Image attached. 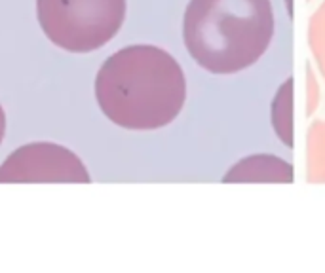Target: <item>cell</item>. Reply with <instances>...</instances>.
Segmentation results:
<instances>
[{"label": "cell", "mask_w": 325, "mask_h": 273, "mask_svg": "<svg viewBox=\"0 0 325 273\" xmlns=\"http://www.w3.org/2000/svg\"><path fill=\"white\" fill-rule=\"evenodd\" d=\"M103 114L120 127L151 131L171 124L187 99V80L173 55L156 46H129L112 53L96 78Z\"/></svg>", "instance_id": "6da1fadb"}, {"label": "cell", "mask_w": 325, "mask_h": 273, "mask_svg": "<svg viewBox=\"0 0 325 273\" xmlns=\"http://www.w3.org/2000/svg\"><path fill=\"white\" fill-rule=\"evenodd\" d=\"M276 31L270 0H191L182 19L189 53L211 74L249 69L270 47Z\"/></svg>", "instance_id": "7a4b0ae2"}, {"label": "cell", "mask_w": 325, "mask_h": 273, "mask_svg": "<svg viewBox=\"0 0 325 273\" xmlns=\"http://www.w3.org/2000/svg\"><path fill=\"white\" fill-rule=\"evenodd\" d=\"M36 16L56 46L87 53L118 34L126 17V0H36Z\"/></svg>", "instance_id": "3957f363"}, {"label": "cell", "mask_w": 325, "mask_h": 273, "mask_svg": "<svg viewBox=\"0 0 325 273\" xmlns=\"http://www.w3.org/2000/svg\"><path fill=\"white\" fill-rule=\"evenodd\" d=\"M0 182H89L84 163L54 142L21 146L0 167Z\"/></svg>", "instance_id": "277c9868"}, {"label": "cell", "mask_w": 325, "mask_h": 273, "mask_svg": "<svg viewBox=\"0 0 325 273\" xmlns=\"http://www.w3.org/2000/svg\"><path fill=\"white\" fill-rule=\"evenodd\" d=\"M293 78H287L286 84L277 89V95L272 104V124L276 129L277 139L286 146H293V125H291V102H293Z\"/></svg>", "instance_id": "5b68a950"}, {"label": "cell", "mask_w": 325, "mask_h": 273, "mask_svg": "<svg viewBox=\"0 0 325 273\" xmlns=\"http://www.w3.org/2000/svg\"><path fill=\"white\" fill-rule=\"evenodd\" d=\"M4 133H6V114H4V108L0 106V142L4 139Z\"/></svg>", "instance_id": "8992f818"}]
</instances>
